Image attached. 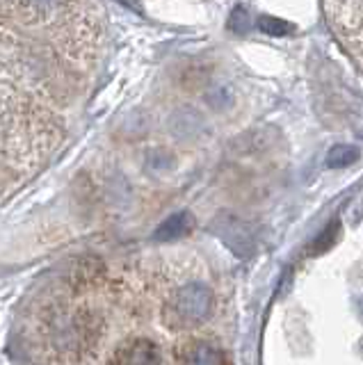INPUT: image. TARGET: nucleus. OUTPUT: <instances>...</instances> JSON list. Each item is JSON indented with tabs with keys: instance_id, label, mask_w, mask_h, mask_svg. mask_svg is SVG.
I'll list each match as a JSON object with an SVG mask.
<instances>
[{
	"instance_id": "f257e3e1",
	"label": "nucleus",
	"mask_w": 363,
	"mask_h": 365,
	"mask_svg": "<svg viewBox=\"0 0 363 365\" xmlns=\"http://www.w3.org/2000/svg\"><path fill=\"white\" fill-rule=\"evenodd\" d=\"M16 16L28 23H44L58 11L64 0H9Z\"/></svg>"
},
{
	"instance_id": "f03ea898",
	"label": "nucleus",
	"mask_w": 363,
	"mask_h": 365,
	"mask_svg": "<svg viewBox=\"0 0 363 365\" xmlns=\"http://www.w3.org/2000/svg\"><path fill=\"white\" fill-rule=\"evenodd\" d=\"M192 215L190 212H176L172 217H167V220L155 228L153 233V240H158V242H167V240H178L183 237L190 228H192Z\"/></svg>"
},
{
	"instance_id": "7ed1b4c3",
	"label": "nucleus",
	"mask_w": 363,
	"mask_h": 365,
	"mask_svg": "<svg viewBox=\"0 0 363 365\" xmlns=\"http://www.w3.org/2000/svg\"><path fill=\"white\" fill-rule=\"evenodd\" d=\"M359 160V148L354 146H347V144H338L334 146L332 151L327 155V165L334 167V169H340V167H349L354 165Z\"/></svg>"
},
{
	"instance_id": "20e7f679",
	"label": "nucleus",
	"mask_w": 363,
	"mask_h": 365,
	"mask_svg": "<svg viewBox=\"0 0 363 365\" xmlns=\"http://www.w3.org/2000/svg\"><path fill=\"white\" fill-rule=\"evenodd\" d=\"M258 28L263 30L270 37H286V34H292L295 28L290 26L288 21H281L275 16H260L258 19Z\"/></svg>"
},
{
	"instance_id": "39448f33",
	"label": "nucleus",
	"mask_w": 363,
	"mask_h": 365,
	"mask_svg": "<svg viewBox=\"0 0 363 365\" xmlns=\"http://www.w3.org/2000/svg\"><path fill=\"white\" fill-rule=\"evenodd\" d=\"M336 231H338V222L329 224V226L324 228V231L320 233V237H317L315 242H313V247H311L313 254H320V251H324L327 247H332L334 237H336Z\"/></svg>"
},
{
	"instance_id": "423d86ee",
	"label": "nucleus",
	"mask_w": 363,
	"mask_h": 365,
	"mask_svg": "<svg viewBox=\"0 0 363 365\" xmlns=\"http://www.w3.org/2000/svg\"><path fill=\"white\" fill-rule=\"evenodd\" d=\"M231 28L235 32H245L247 30V14H245V9H235V14L231 19Z\"/></svg>"
}]
</instances>
